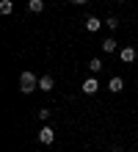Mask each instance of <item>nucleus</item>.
I'll return each instance as SVG.
<instances>
[{
    "label": "nucleus",
    "instance_id": "nucleus-4",
    "mask_svg": "<svg viewBox=\"0 0 138 152\" xmlns=\"http://www.w3.org/2000/svg\"><path fill=\"white\" fill-rule=\"evenodd\" d=\"M119 58H122L124 64H133V61L138 58V53H135V47H130V44H127V47H122V50H119Z\"/></svg>",
    "mask_w": 138,
    "mask_h": 152
},
{
    "label": "nucleus",
    "instance_id": "nucleus-15",
    "mask_svg": "<svg viewBox=\"0 0 138 152\" xmlns=\"http://www.w3.org/2000/svg\"><path fill=\"white\" fill-rule=\"evenodd\" d=\"M122 3H124V0H122Z\"/></svg>",
    "mask_w": 138,
    "mask_h": 152
},
{
    "label": "nucleus",
    "instance_id": "nucleus-5",
    "mask_svg": "<svg viewBox=\"0 0 138 152\" xmlns=\"http://www.w3.org/2000/svg\"><path fill=\"white\" fill-rule=\"evenodd\" d=\"M55 88V77L53 75H42L39 77V91H53Z\"/></svg>",
    "mask_w": 138,
    "mask_h": 152
},
{
    "label": "nucleus",
    "instance_id": "nucleus-1",
    "mask_svg": "<svg viewBox=\"0 0 138 152\" xmlns=\"http://www.w3.org/2000/svg\"><path fill=\"white\" fill-rule=\"evenodd\" d=\"M36 88H39V77H36L33 72H22L20 75V91L31 94V91H36Z\"/></svg>",
    "mask_w": 138,
    "mask_h": 152
},
{
    "label": "nucleus",
    "instance_id": "nucleus-10",
    "mask_svg": "<svg viewBox=\"0 0 138 152\" xmlns=\"http://www.w3.org/2000/svg\"><path fill=\"white\" fill-rule=\"evenodd\" d=\"M14 11V3L11 0H0V14H11Z\"/></svg>",
    "mask_w": 138,
    "mask_h": 152
},
{
    "label": "nucleus",
    "instance_id": "nucleus-2",
    "mask_svg": "<svg viewBox=\"0 0 138 152\" xmlns=\"http://www.w3.org/2000/svg\"><path fill=\"white\" fill-rule=\"evenodd\" d=\"M55 141V130L50 127V124H44V127L39 130V144H44V147H50Z\"/></svg>",
    "mask_w": 138,
    "mask_h": 152
},
{
    "label": "nucleus",
    "instance_id": "nucleus-13",
    "mask_svg": "<svg viewBox=\"0 0 138 152\" xmlns=\"http://www.w3.org/2000/svg\"><path fill=\"white\" fill-rule=\"evenodd\" d=\"M39 119L47 122V119H50V108H39Z\"/></svg>",
    "mask_w": 138,
    "mask_h": 152
},
{
    "label": "nucleus",
    "instance_id": "nucleus-6",
    "mask_svg": "<svg viewBox=\"0 0 138 152\" xmlns=\"http://www.w3.org/2000/svg\"><path fill=\"white\" fill-rule=\"evenodd\" d=\"M99 28H102V20L99 17H86V31L88 33H97Z\"/></svg>",
    "mask_w": 138,
    "mask_h": 152
},
{
    "label": "nucleus",
    "instance_id": "nucleus-3",
    "mask_svg": "<svg viewBox=\"0 0 138 152\" xmlns=\"http://www.w3.org/2000/svg\"><path fill=\"white\" fill-rule=\"evenodd\" d=\"M97 91H99V80L97 77H86V80H83V94H86V97L97 94Z\"/></svg>",
    "mask_w": 138,
    "mask_h": 152
},
{
    "label": "nucleus",
    "instance_id": "nucleus-11",
    "mask_svg": "<svg viewBox=\"0 0 138 152\" xmlns=\"http://www.w3.org/2000/svg\"><path fill=\"white\" fill-rule=\"evenodd\" d=\"M88 69H91V72L97 75L99 69H102V58H91V61H88Z\"/></svg>",
    "mask_w": 138,
    "mask_h": 152
},
{
    "label": "nucleus",
    "instance_id": "nucleus-8",
    "mask_svg": "<svg viewBox=\"0 0 138 152\" xmlns=\"http://www.w3.org/2000/svg\"><path fill=\"white\" fill-rule=\"evenodd\" d=\"M28 11L31 14H42L44 11V0H28Z\"/></svg>",
    "mask_w": 138,
    "mask_h": 152
},
{
    "label": "nucleus",
    "instance_id": "nucleus-12",
    "mask_svg": "<svg viewBox=\"0 0 138 152\" xmlns=\"http://www.w3.org/2000/svg\"><path fill=\"white\" fill-rule=\"evenodd\" d=\"M105 25H108L110 31H116V28H119V20H116V17H108V20H105Z\"/></svg>",
    "mask_w": 138,
    "mask_h": 152
},
{
    "label": "nucleus",
    "instance_id": "nucleus-7",
    "mask_svg": "<svg viewBox=\"0 0 138 152\" xmlns=\"http://www.w3.org/2000/svg\"><path fill=\"white\" fill-rule=\"evenodd\" d=\"M122 88H124V80H122V77H110V80H108V91L119 94Z\"/></svg>",
    "mask_w": 138,
    "mask_h": 152
},
{
    "label": "nucleus",
    "instance_id": "nucleus-14",
    "mask_svg": "<svg viewBox=\"0 0 138 152\" xmlns=\"http://www.w3.org/2000/svg\"><path fill=\"white\" fill-rule=\"evenodd\" d=\"M72 3H77V6H86V3H88V0H72Z\"/></svg>",
    "mask_w": 138,
    "mask_h": 152
},
{
    "label": "nucleus",
    "instance_id": "nucleus-9",
    "mask_svg": "<svg viewBox=\"0 0 138 152\" xmlns=\"http://www.w3.org/2000/svg\"><path fill=\"white\" fill-rule=\"evenodd\" d=\"M102 50H105V53H116V50H119V42H116V39H105V42H102Z\"/></svg>",
    "mask_w": 138,
    "mask_h": 152
}]
</instances>
